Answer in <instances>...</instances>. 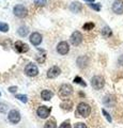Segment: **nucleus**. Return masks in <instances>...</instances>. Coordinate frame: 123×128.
<instances>
[{"mask_svg": "<svg viewBox=\"0 0 123 128\" xmlns=\"http://www.w3.org/2000/svg\"><path fill=\"white\" fill-rule=\"evenodd\" d=\"M73 93V88L72 86L70 84H62L60 88H59V96H60L61 98H66L69 97V96Z\"/></svg>", "mask_w": 123, "mask_h": 128, "instance_id": "f257e3e1", "label": "nucleus"}, {"mask_svg": "<svg viewBox=\"0 0 123 128\" xmlns=\"http://www.w3.org/2000/svg\"><path fill=\"white\" fill-rule=\"evenodd\" d=\"M77 112L81 115V116L87 118V116H89L90 113H91V107L86 102H80L77 106Z\"/></svg>", "mask_w": 123, "mask_h": 128, "instance_id": "f03ea898", "label": "nucleus"}, {"mask_svg": "<svg viewBox=\"0 0 123 128\" xmlns=\"http://www.w3.org/2000/svg\"><path fill=\"white\" fill-rule=\"evenodd\" d=\"M91 84H92V86L95 90H101L105 84V80L102 76H94L91 79Z\"/></svg>", "mask_w": 123, "mask_h": 128, "instance_id": "7ed1b4c3", "label": "nucleus"}, {"mask_svg": "<svg viewBox=\"0 0 123 128\" xmlns=\"http://www.w3.org/2000/svg\"><path fill=\"white\" fill-rule=\"evenodd\" d=\"M13 13H14L15 16H17V17L24 18V17H26V16H27V14H28V11H27V9H26V8L24 6L17 4V6H14Z\"/></svg>", "mask_w": 123, "mask_h": 128, "instance_id": "20e7f679", "label": "nucleus"}, {"mask_svg": "<svg viewBox=\"0 0 123 128\" xmlns=\"http://www.w3.org/2000/svg\"><path fill=\"white\" fill-rule=\"evenodd\" d=\"M25 73L27 76H29V77H34V76H37L39 74V68L35 64L29 63V64H27L25 67Z\"/></svg>", "mask_w": 123, "mask_h": 128, "instance_id": "39448f33", "label": "nucleus"}, {"mask_svg": "<svg viewBox=\"0 0 123 128\" xmlns=\"http://www.w3.org/2000/svg\"><path fill=\"white\" fill-rule=\"evenodd\" d=\"M70 42L72 43L74 46H78L79 44L82 42V34L79 31H74L70 38Z\"/></svg>", "mask_w": 123, "mask_h": 128, "instance_id": "423d86ee", "label": "nucleus"}, {"mask_svg": "<svg viewBox=\"0 0 123 128\" xmlns=\"http://www.w3.org/2000/svg\"><path fill=\"white\" fill-rule=\"evenodd\" d=\"M8 118L9 121L13 124H17L19 121H21V113L17 110H11L9 112V115H8Z\"/></svg>", "mask_w": 123, "mask_h": 128, "instance_id": "0eeeda50", "label": "nucleus"}, {"mask_svg": "<svg viewBox=\"0 0 123 128\" xmlns=\"http://www.w3.org/2000/svg\"><path fill=\"white\" fill-rule=\"evenodd\" d=\"M69 50H70V46H69V44H67V42H60L57 45V51H58V54H66L67 52H69Z\"/></svg>", "mask_w": 123, "mask_h": 128, "instance_id": "6e6552de", "label": "nucleus"}, {"mask_svg": "<svg viewBox=\"0 0 123 128\" xmlns=\"http://www.w3.org/2000/svg\"><path fill=\"white\" fill-rule=\"evenodd\" d=\"M14 49L16 50L17 52H19V54H24V52H27V51H28L29 47H28L27 44L18 41V42H16L14 44Z\"/></svg>", "mask_w": 123, "mask_h": 128, "instance_id": "1a4fd4ad", "label": "nucleus"}, {"mask_svg": "<svg viewBox=\"0 0 123 128\" xmlns=\"http://www.w3.org/2000/svg\"><path fill=\"white\" fill-rule=\"evenodd\" d=\"M37 113L41 118H46L50 113V109L48 107H46V106H41V107L38 108Z\"/></svg>", "mask_w": 123, "mask_h": 128, "instance_id": "9d476101", "label": "nucleus"}, {"mask_svg": "<svg viewBox=\"0 0 123 128\" xmlns=\"http://www.w3.org/2000/svg\"><path fill=\"white\" fill-rule=\"evenodd\" d=\"M60 73H61L60 67H58V66H51L50 68L48 70V72H47V77L50 78V79H54V78L58 77V76L60 75Z\"/></svg>", "mask_w": 123, "mask_h": 128, "instance_id": "9b49d317", "label": "nucleus"}, {"mask_svg": "<svg viewBox=\"0 0 123 128\" xmlns=\"http://www.w3.org/2000/svg\"><path fill=\"white\" fill-rule=\"evenodd\" d=\"M30 42L34 46L40 45L41 42H42V35L40 34L39 32H33V33L30 35Z\"/></svg>", "mask_w": 123, "mask_h": 128, "instance_id": "f8f14e48", "label": "nucleus"}, {"mask_svg": "<svg viewBox=\"0 0 123 128\" xmlns=\"http://www.w3.org/2000/svg\"><path fill=\"white\" fill-rule=\"evenodd\" d=\"M112 11L116 14H122L123 13V1L121 0H117L112 4Z\"/></svg>", "mask_w": 123, "mask_h": 128, "instance_id": "ddd939ff", "label": "nucleus"}, {"mask_svg": "<svg viewBox=\"0 0 123 128\" xmlns=\"http://www.w3.org/2000/svg\"><path fill=\"white\" fill-rule=\"evenodd\" d=\"M77 65L78 67H80V68H85V67H87V65H88L89 63V59L86 57V56H80L78 59H77Z\"/></svg>", "mask_w": 123, "mask_h": 128, "instance_id": "4468645a", "label": "nucleus"}, {"mask_svg": "<svg viewBox=\"0 0 123 128\" xmlns=\"http://www.w3.org/2000/svg\"><path fill=\"white\" fill-rule=\"evenodd\" d=\"M81 9H82V6L77 1L71 3V6H70V10L74 12V13H79V12L81 11Z\"/></svg>", "mask_w": 123, "mask_h": 128, "instance_id": "2eb2a0df", "label": "nucleus"}, {"mask_svg": "<svg viewBox=\"0 0 123 128\" xmlns=\"http://www.w3.org/2000/svg\"><path fill=\"white\" fill-rule=\"evenodd\" d=\"M53 96H54V93L49 90H43L41 92V97L44 99V100H49V99L53 98Z\"/></svg>", "mask_w": 123, "mask_h": 128, "instance_id": "dca6fc26", "label": "nucleus"}, {"mask_svg": "<svg viewBox=\"0 0 123 128\" xmlns=\"http://www.w3.org/2000/svg\"><path fill=\"white\" fill-rule=\"evenodd\" d=\"M103 102H104V104H105L106 106H113L114 102H116V99H114L113 96L109 95V96H106Z\"/></svg>", "mask_w": 123, "mask_h": 128, "instance_id": "f3484780", "label": "nucleus"}, {"mask_svg": "<svg viewBox=\"0 0 123 128\" xmlns=\"http://www.w3.org/2000/svg\"><path fill=\"white\" fill-rule=\"evenodd\" d=\"M28 32H29L28 28H27V27H25V26H22V27H19V28H18V30H17V33L19 34V36H22V38L26 36V35L28 34Z\"/></svg>", "mask_w": 123, "mask_h": 128, "instance_id": "a211bd4d", "label": "nucleus"}, {"mask_svg": "<svg viewBox=\"0 0 123 128\" xmlns=\"http://www.w3.org/2000/svg\"><path fill=\"white\" fill-rule=\"evenodd\" d=\"M111 34H112L111 29H110L108 26H105V27L102 29V35H103V36L109 38V36H111Z\"/></svg>", "mask_w": 123, "mask_h": 128, "instance_id": "6ab92c4d", "label": "nucleus"}, {"mask_svg": "<svg viewBox=\"0 0 123 128\" xmlns=\"http://www.w3.org/2000/svg\"><path fill=\"white\" fill-rule=\"evenodd\" d=\"M44 128H57V125H56V123H55L54 120H49V121H47L45 123Z\"/></svg>", "mask_w": 123, "mask_h": 128, "instance_id": "aec40b11", "label": "nucleus"}, {"mask_svg": "<svg viewBox=\"0 0 123 128\" xmlns=\"http://www.w3.org/2000/svg\"><path fill=\"white\" fill-rule=\"evenodd\" d=\"M61 108L63 110H66V111H70L72 109V102H62L61 104Z\"/></svg>", "mask_w": 123, "mask_h": 128, "instance_id": "412c9836", "label": "nucleus"}, {"mask_svg": "<svg viewBox=\"0 0 123 128\" xmlns=\"http://www.w3.org/2000/svg\"><path fill=\"white\" fill-rule=\"evenodd\" d=\"M0 31L1 32H8L9 31V25L6 22H0Z\"/></svg>", "mask_w": 123, "mask_h": 128, "instance_id": "4be33fe9", "label": "nucleus"}, {"mask_svg": "<svg viewBox=\"0 0 123 128\" xmlns=\"http://www.w3.org/2000/svg\"><path fill=\"white\" fill-rule=\"evenodd\" d=\"M17 99H19L21 102H28V97H27V95H24V94H17L16 96H15Z\"/></svg>", "mask_w": 123, "mask_h": 128, "instance_id": "5701e85b", "label": "nucleus"}, {"mask_svg": "<svg viewBox=\"0 0 123 128\" xmlns=\"http://www.w3.org/2000/svg\"><path fill=\"white\" fill-rule=\"evenodd\" d=\"M82 28H84V30L90 31V30H92L93 28H94V24H93V22H86Z\"/></svg>", "mask_w": 123, "mask_h": 128, "instance_id": "b1692460", "label": "nucleus"}, {"mask_svg": "<svg viewBox=\"0 0 123 128\" xmlns=\"http://www.w3.org/2000/svg\"><path fill=\"white\" fill-rule=\"evenodd\" d=\"M46 1L47 0H33L34 4L38 6H44L46 4Z\"/></svg>", "mask_w": 123, "mask_h": 128, "instance_id": "393cba45", "label": "nucleus"}, {"mask_svg": "<svg viewBox=\"0 0 123 128\" xmlns=\"http://www.w3.org/2000/svg\"><path fill=\"white\" fill-rule=\"evenodd\" d=\"M74 82L75 83H78V84H80L82 86H86V82H84V80H82L80 77H75L74 78Z\"/></svg>", "mask_w": 123, "mask_h": 128, "instance_id": "a878e982", "label": "nucleus"}, {"mask_svg": "<svg viewBox=\"0 0 123 128\" xmlns=\"http://www.w3.org/2000/svg\"><path fill=\"white\" fill-rule=\"evenodd\" d=\"M89 6L91 8V9L95 10V11H100L101 10V4L100 3H91V4H89Z\"/></svg>", "mask_w": 123, "mask_h": 128, "instance_id": "bb28decb", "label": "nucleus"}, {"mask_svg": "<svg viewBox=\"0 0 123 128\" xmlns=\"http://www.w3.org/2000/svg\"><path fill=\"white\" fill-rule=\"evenodd\" d=\"M102 112H103V114H104L105 115V118H106V120H107V121H108L109 123L110 122H111L112 121V120H111V116H110V115H109V113H108V112H107L105 109H102Z\"/></svg>", "mask_w": 123, "mask_h": 128, "instance_id": "cd10ccee", "label": "nucleus"}, {"mask_svg": "<svg viewBox=\"0 0 123 128\" xmlns=\"http://www.w3.org/2000/svg\"><path fill=\"white\" fill-rule=\"evenodd\" d=\"M8 110V105L3 102H0V112H2V113H6Z\"/></svg>", "mask_w": 123, "mask_h": 128, "instance_id": "c85d7f7f", "label": "nucleus"}, {"mask_svg": "<svg viewBox=\"0 0 123 128\" xmlns=\"http://www.w3.org/2000/svg\"><path fill=\"white\" fill-rule=\"evenodd\" d=\"M59 128H71V125H70L69 122H63Z\"/></svg>", "mask_w": 123, "mask_h": 128, "instance_id": "c756f323", "label": "nucleus"}, {"mask_svg": "<svg viewBox=\"0 0 123 128\" xmlns=\"http://www.w3.org/2000/svg\"><path fill=\"white\" fill-rule=\"evenodd\" d=\"M74 128H87V126H86V124H84V123H77Z\"/></svg>", "mask_w": 123, "mask_h": 128, "instance_id": "7c9ffc66", "label": "nucleus"}, {"mask_svg": "<svg viewBox=\"0 0 123 128\" xmlns=\"http://www.w3.org/2000/svg\"><path fill=\"white\" fill-rule=\"evenodd\" d=\"M9 91L11 92V93H15V92L17 91V88L16 86H10L9 88Z\"/></svg>", "mask_w": 123, "mask_h": 128, "instance_id": "2f4dec72", "label": "nucleus"}, {"mask_svg": "<svg viewBox=\"0 0 123 128\" xmlns=\"http://www.w3.org/2000/svg\"><path fill=\"white\" fill-rule=\"evenodd\" d=\"M118 62H119V64H120V65H123V54L119 57V59H118Z\"/></svg>", "mask_w": 123, "mask_h": 128, "instance_id": "473e14b6", "label": "nucleus"}, {"mask_svg": "<svg viewBox=\"0 0 123 128\" xmlns=\"http://www.w3.org/2000/svg\"><path fill=\"white\" fill-rule=\"evenodd\" d=\"M85 1H88V2H91V3H92V2L94 1V0H85Z\"/></svg>", "mask_w": 123, "mask_h": 128, "instance_id": "72a5a7b5", "label": "nucleus"}, {"mask_svg": "<svg viewBox=\"0 0 123 128\" xmlns=\"http://www.w3.org/2000/svg\"><path fill=\"white\" fill-rule=\"evenodd\" d=\"M0 95H1V93H0Z\"/></svg>", "mask_w": 123, "mask_h": 128, "instance_id": "f704fd0d", "label": "nucleus"}]
</instances>
